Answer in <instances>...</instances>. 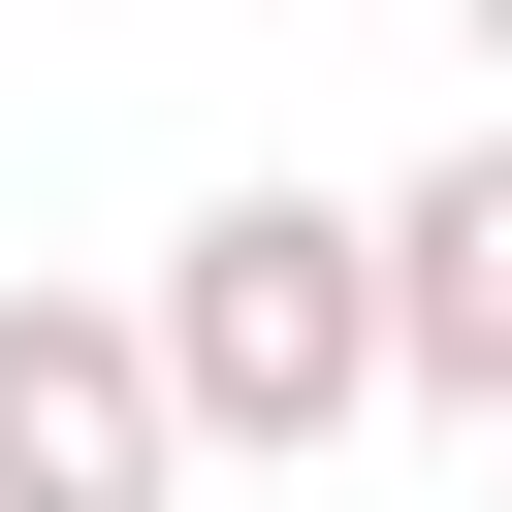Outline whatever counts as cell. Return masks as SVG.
<instances>
[{
	"label": "cell",
	"instance_id": "cell-1",
	"mask_svg": "<svg viewBox=\"0 0 512 512\" xmlns=\"http://www.w3.org/2000/svg\"><path fill=\"white\" fill-rule=\"evenodd\" d=\"M128 384H160V448H352V416H384V256H352V192H192L160 288H128Z\"/></svg>",
	"mask_w": 512,
	"mask_h": 512
},
{
	"label": "cell",
	"instance_id": "cell-2",
	"mask_svg": "<svg viewBox=\"0 0 512 512\" xmlns=\"http://www.w3.org/2000/svg\"><path fill=\"white\" fill-rule=\"evenodd\" d=\"M352 256H384V384L416 416H512V128H448L416 192H352Z\"/></svg>",
	"mask_w": 512,
	"mask_h": 512
},
{
	"label": "cell",
	"instance_id": "cell-3",
	"mask_svg": "<svg viewBox=\"0 0 512 512\" xmlns=\"http://www.w3.org/2000/svg\"><path fill=\"white\" fill-rule=\"evenodd\" d=\"M160 384H128V288H0V512H160Z\"/></svg>",
	"mask_w": 512,
	"mask_h": 512
},
{
	"label": "cell",
	"instance_id": "cell-4",
	"mask_svg": "<svg viewBox=\"0 0 512 512\" xmlns=\"http://www.w3.org/2000/svg\"><path fill=\"white\" fill-rule=\"evenodd\" d=\"M480 64H512V0H480Z\"/></svg>",
	"mask_w": 512,
	"mask_h": 512
},
{
	"label": "cell",
	"instance_id": "cell-5",
	"mask_svg": "<svg viewBox=\"0 0 512 512\" xmlns=\"http://www.w3.org/2000/svg\"><path fill=\"white\" fill-rule=\"evenodd\" d=\"M480 448H512V416H480Z\"/></svg>",
	"mask_w": 512,
	"mask_h": 512
}]
</instances>
